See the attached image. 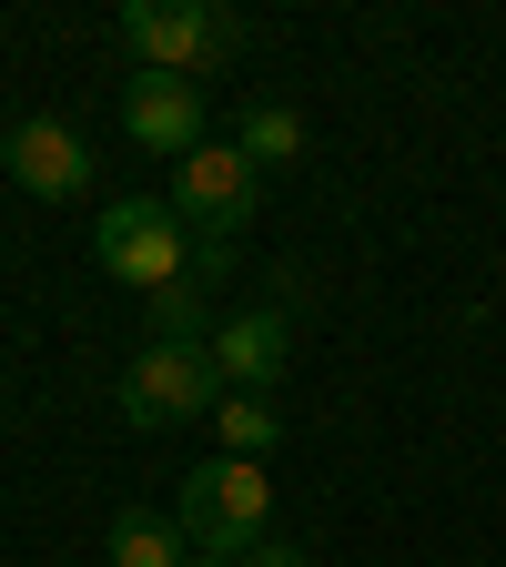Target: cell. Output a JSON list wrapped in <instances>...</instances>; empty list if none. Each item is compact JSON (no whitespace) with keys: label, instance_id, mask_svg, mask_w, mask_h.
<instances>
[{"label":"cell","instance_id":"obj_4","mask_svg":"<svg viewBox=\"0 0 506 567\" xmlns=\"http://www.w3.org/2000/svg\"><path fill=\"white\" fill-rule=\"evenodd\" d=\"M224 405V375H213V344H173V334H142V354L122 365V415L153 436V425H193Z\"/></svg>","mask_w":506,"mask_h":567},{"label":"cell","instance_id":"obj_1","mask_svg":"<svg viewBox=\"0 0 506 567\" xmlns=\"http://www.w3.org/2000/svg\"><path fill=\"white\" fill-rule=\"evenodd\" d=\"M173 527H183L193 557H213V567L254 557L264 527H273V476L244 466V456H203V466L183 476V496H173Z\"/></svg>","mask_w":506,"mask_h":567},{"label":"cell","instance_id":"obj_6","mask_svg":"<svg viewBox=\"0 0 506 567\" xmlns=\"http://www.w3.org/2000/svg\"><path fill=\"white\" fill-rule=\"evenodd\" d=\"M0 173L21 193H41V203H71V193H92V142L71 122H51V112H31V122L0 132Z\"/></svg>","mask_w":506,"mask_h":567},{"label":"cell","instance_id":"obj_12","mask_svg":"<svg viewBox=\"0 0 506 567\" xmlns=\"http://www.w3.org/2000/svg\"><path fill=\"white\" fill-rule=\"evenodd\" d=\"M234 567H314V557H304V547H273V537H264V547H254V557H234Z\"/></svg>","mask_w":506,"mask_h":567},{"label":"cell","instance_id":"obj_13","mask_svg":"<svg viewBox=\"0 0 506 567\" xmlns=\"http://www.w3.org/2000/svg\"><path fill=\"white\" fill-rule=\"evenodd\" d=\"M193 567H213V557H193Z\"/></svg>","mask_w":506,"mask_h":567},{"label":"cell","instance_id":"obj_7","mask_svg":"<svg viewBox=\"0 0 506 567\" xmlns=\"http://www.w3.org/2000/svg\"><path fill=\"white\" fill-rule=\"evenodd\" d=\"M122 132L142 142V153H163V163H193L203 153V82H173V71H132L122 82Z\"/></svg>","mask_w":506,"mask_h":567},{"label":"cell","instance_id":"obj_9","mask_svg":"<svg viewBox=\"0 0 506 567\" xmlns=\"http://www.w3.org/2000/svg\"><path fill=\"white\" fill-rule=\"evenodd\" d=\"M234 153H244L254 173H295V163H304V112H283V102H244Z\"/></svg>","mask_w":506,"mask_h":567},{"label":"cell","instance_id":"obj_10","mask_svg":"<svg viewBox=\"0 0 506 567\" xmlns=\"http://www.w3.org/2000/svg\"><path fill=\"white\" fill-rule=\"evenodd\" d=\"M273 446H283V405H273V395H224V405H213V456L264 466Z\"/></svg>","mask_w":506,"mask_h":567},{"label":"cell","instance_id":"obj_2","mask_svg":"<svg viewBox=\"0 0 506 567\" xmlns=\"http://www.w3.org/2000/svg\"><path fill=\"white\" fill-rule=\"evenodd\" d=\"M92 264L122 284V295L153 305L163 284L193 274V234L173 224V203H163V193H122V203H102V224H92Z\"/></svg>","mask_w":506,"mask_h":567},{"label":"cell","instance_id":"obj_11","mask_svg":"<svg viewBox=\"0 0 506 567\" xmlns=\"http://www.w3.org/2000/svg\"><path fill=\"white\" fill-rule=\"evenodd\" d=\"M112 567H193V537L153 507H122L112 517Z\"/></svg>","mask_w":506,"mask_h":567},{"label":"cell","instance_id":"obj_3","mask_svg":"<svg viewBox=\"0 0 506 567\" xmlns=\"http://www.w3.org/2000/svg\"><path fill=\"white\" fill-rule=\"evenodd\" d=\"M122 51L142 71H173V82H203L244 51L234 11H203V0H122Z\"/></svg>","mask_w":506,"mask_h":567},{"label":"cell","instance_id":"obj_8","mask_svg":"<svg viewBox=\"0 0 506 567\" xmlns=\"http://www.w3.org/2000/svg\"><path fill=\"white\" fill-rule=\"evenodd\" d=\"M203 344H213L224 395H273V385H283V354H295V324H283L273 305H254V315H224Z\"/></svg>","mask_w":506,"mask_h":567},{"label":"cell","instance_id":"obj_5","mask_svg":"<svg viewBox=\"0 0 506 567\" xmlns=\"http://www.w3.org/2000/svg\"><path fill=\"white\" fill-rule=\"evenodd\" d=\"M173 224L193 234V244H224L234 254V234L254 224V213H264V173L234 153V142H203V153L193 163H173Z\"/></svg>","mask_w":506,"mask_h":567}]
</instances>
